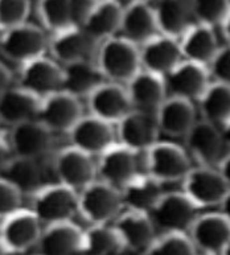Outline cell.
Here are the masks:
<instances>
[{"label": "cell", "instance_id": "cell-1", "mask_svg": "<svg viewBox=\"0 0 230 255\" xmlns=\"http://www.w3.org/2000/svg\"><path fill=\"white\" fill-rule=\"evenodd\" d=\"M96 64L108 82L127 85L142 72L139 46L123 37L109 38L97 50Z\"/></svg>", "mask_w": 230, "mask_h": 255}, {"label": "cell", "instance_id": "cell-2", "mask_svg": "<svg viewBox=\"0 0 230 255\" xmlns=\"http://www.w3.org/2000/svg\"><path fill=\"white\" fill-rule=\"evenodd\" d=\"M31 212L46 226L72 222L80 214L78 193L62 184L40 188L31 200Z\"/></svg>", "mask_w": 230, "mask_h": 255}, {"label": "cell", "instance_id": "cell-3", "mask_svg": "<svg viewBox=\"0 0 230 255\" xmlns=\"http://www.w3.org/2000/svg\"><path fill=\"white\" fill-rule=\"evenodd\" d=\"M199 209L184 192H171L161 196L150 217L155 229H160L164 234H187L200 217Z\"/></svg>", "mask_w": 230, "mask_h": 255}, {"label": "cell", "instance_id": "cell-4", "mask_svg": "<svg viewBox=\"0 0 230 255\" xmlns=\"http://www.w3.org/2000/svg\"><path fill=\"white\" fill-rule=\"evenodd\" d=\"M80 214L90 225H108L114 222L122 212L120 191L104 183L94 181L78 193Z\"/></svg>", "mask_w": 230, "mask_h": 255}, {"label": "cell", "instance_id": "cell-5", "mask_svg": "<svg viewBox=\"0 0 230 255\" xmlns=\"http://www.w3.org/2000/svg\"><path fill=\"white\" fill-rule=\"evenodd\" d=\"M46 49H49V38L41 28L32 24L8 29L0 36V53L9 61L20 65L45 57Z\"/></svg>", "mask_w": 230, "mask_h": 255}, {"label": "cell", "instance_id": "cell-6", "mask_svg": "<svg viewBox=\"0 0 230 255\" xmlns=\"http://www.w3.org/2000/svg\"><path fill=\"white\" fill-rule=\"evenodd\" d=\"M183 192L197 208H212L223 204L230 187L219 169L199 165L183 180Z\"/></svg>", "mask_w": 230, "mask_h": 255}, {"label": "cell", "instance_id": "cell-7", "mask_svg": "<svg viewBox=\"0 0 230 255\" xmlns=\"http://www.w3.org/2000/svg\"><path fill=\"white\" fill-rule=\"evenodd\" d=\"M147 173L159 183L183 181L192 169L191 161L184 149L173 143H161L146 152Z\"/></svg>", "mask_w": 230, "mask_h": 255}, {"label": "cell", "instance_id": "cell-8", "mask_svg": "<svg viewBox=\"0 0 230 255\" xmlns=\"http://www.w3.org/2000/svg\"><path fill=\"white\" fill-rule=\"evenodd\" d=\"M53 169L58 184L76 192H81L94 183L98 175L97 164L93 161V157L72 145L62 148L56 155Z\"/></svg>", "mask_w": 230, "mask_h": 255}, {"label": "cell", "instance_id": "cell-9", "mask_svg": "<svg viewBox=\"0 0 230 255\" xmlns=\"http://www.w3.org/2000/svg\"><path fill=\"white\" fill-rule=\"evenodd\" d=\"M42 230L41 222L31 210L20 209L1 220L0 242L8 254H21L38 244Z\"/></svg>", "mask_w": 230, "mask_h": 255}, {"label": "cell", "instance_id": "cell-10", "mask_svg": "<svg viewBox=\"0 0 230 255\" xmlns=\"http://www.w3.org/2000/svg\"><path fill=\"white\" fill-rule=\"evenodd\" d=\"M64 70L62 66L46 57L37 58L21 65L19 72V88L44 99L54 93L62 92Z\"/></svg>", "mask_w": 230, "mask_h": 255}, {"label": "cell", "instance_id": "cell-11", "mask_svg": "<svg viewBox=\"0 0 230 255\" xmlns=\"http://www.w3.org/2000/svg\"><path fill=\"white\" fill-rule=\"evenodd\" d=\"M97 172L101 181L120 191L128 181L139 175V152L115 143L98 156Z\"/></svg>", "mask_w": 230, "mask_h": 255}, {"label": "cell", "instance_id": "cell-12", "mask_svg": "<svg viewBox=\"0 0 230 255\" xmlns=\"http://www.w3.org/2000/svg\"><path fill=\"white\" fill-rule=\"evenodd\" d=\"M84 118L80 99L65 92L54 93L41 99L37 121L52 132H70Z\"/></svg>", "mask_w": 230, "mask_h": 255}, {"label": "cell", "instance_id": "cell-13", "mask_svg": "<svg viewBox=\"0 0 230 255\" xmlns=\"http://www.w3.org/2000/svg\"><path fill=\"white\" fill-rule=\"evenodd\" d=\"M68 135L72 147L93 157L101 156L115 144L116 129H114V125L88 115L81 119Z\"/></svg>", "mask_w": 230, "mask_h": 255}, {"label": "cell", "instance_id": "cell-14", "mask_svg": "<svg viewBox=\"0 0 230 255\" xmlns=\"http://www.w3.org/2000/svg\"><path fill=\"white\" fill-rule=\"evenodd\" d=\"M188 237L204 255H223L230 246V222L221 213L200 216Z\"/></svg>", "mask_w": 230, "mask_h": 255}, {"label": "cell", "instance_id": "cell-15", "mask_svg": "<svg viewBox=\"0 0 230 255\" xmlns=\"http://www.w3.org/2000/svg\"><path fill=\"white\" fill-rule=\"evenodd\" d=\"M209 70L203 65L181 61L164 77L165 89L169 96L193 102L200 101L211 85Z\"/></svg>", "mask_w": 230, "mask_h": 255}, {"label": "cell", "instance_id": "cell-16", "mask_svg": "<svg viewBox=\"0 0 230 255\" xmlns=\"http://www.w3.org/2000/svg\"><path fill=\"white\" fill-rule=\"evenodd\" d=\"M86 99L90 115L110 125H118L134 110L126 88L113 82L101 85Z\"/></svg>", "mask_w": 230, "mask_h": 255}, {"label": "cell", "instance_id": "cell-17", "mask_svg": "<svg viewBox=\"0 0 230 255\" xmlns=\"http://www.w3.org/2000/svg\"><path fill=\"white\" fill-rule=\"evenodd\" d=\"M160 129L156 115L132 110L126 118L116 125L119 144L126 145L136 152L148 151L157 143Z\"/></svg>", "mask_w": 230, "mask_h": 255}, {"label": "cell", "instance_id": "cell-18", "mask_svg": "<svg viewBox=\"0 0 230 255\" xmlns=\"http://www.w3.org/2000/svg\"><path fill=\"white\" fill-rule=\"evenodd\" d=\"M8 140L13 156L38 160L52 149L53 132L41 122L31 121L12 127Z\"/></svg>", "mask_w": 230, "mask_h": 255}, {"label": "cell", "instance_id": "cell-19", "mask_svg": "<svg viewBox=\"0 0 230 255\" xmlns=\"http://www.w3.org/2000/svg\"><path fill=\"white\" fill-rule=\"evenodd\" d=\"M113 229L120 241L122 250L144 253L156 240L150 216L134 210L119 214L113 222Z\"/></svg>", "mask_w": 230, "mask_h": 255}, {"label": "cell", "instance_id": "cell-20", "mask_svg": "<svg viewBox=\"0 0 230 255\" xmlns=\"http://www.w3.org/2000/svg\"><path fill=\"white\" fill-rule=\"evenodd\" d=\"M92 3L90 1H38L36 11L42 27L54 34L70 28L81 27L82 20L88 13Z\"/></svg>", "mask_w": 230, "mask_h": 255}, {"label": "cell", "instance_id": "cell-21", "mask_svg": "<svg viewBox=\"0 0 230 255\" xmlns=\"http://www.w3.org/2000/svg\"><path fill=\"white\" fill-rule=\"evenodd\" d=\"M96 42L81 27H74L50 34L49 52L62 66L82 61H92Z\"/></svg>", "mask_w": 230, "mask_h": 255}, {"label": "cell", "instance_id": "cell-22", "mask_svg": "<svg viewBox=\"0 0 230 255\" xmlns=\"http://www.w3.org/2000/svg\"><path fill=\"white\" fill-rule=\"evenodd\" d=\"M185 144L200 165L215 168L216 164L223 160L221 153L225 143L221 131L204 119L193 125L185 136Z\"/></svg>", "mask_w": 230, "mask_h": 255}, {"label": "cell", "instance_id": "cell-23", "mask_svg": "<svg viewBox=\"0 0 230 255\" xmlns=\"http://www.w3.org/2000/svg\"><path fill=\"white\" fill-rule=\"evenodd\" d=\"M123 7L118 1H93L81 28L96 44H102L120 31Z\"/></svg>", "mask_w": 230, "mask_h": 255}, {"label": "cell", "instance_id": "cell-24", "mask_svg": "<svg viewBox=\"0 0 230 255\" xmlns=\"http://www.w3.org/2000/svg\"><path fill=\"white\" fill-rule=\"evenodd\" d=\"M126 90L132 109L136 111L156 115L159 109L167 101L164 78L146 70L136 74L126 85Z\"/></svg>", "mask_w": 230, "mask_h": 255}, {"label": "cell", "instance_id": "cell-25", "mask_svg": "<svg viewBox=\"0 0 230 255\" xmlns=\"http://www.w3.org/2000/svg\"><path fill=\"white\" fill-rule=\"evenodd\" d=\"M122 37L134 45L142 46L160 34L157 28L153 5L144 1H132L123 8Z\"/></svg>", "mask_w": 230, "mask_h": 255}, {"label": "cell", "instance_id": "cell-26", "mask_svg": "<svg viewBox=\"0 0 230 255\" xmlns=\"http://www.w3.org/2000/svg\"><path fill=\"white\" fill-rule=\"evenodd\" d=\"M142 70L164 78L181 62L180 44L177 40L159 34L139 48Z\"/></svg>", "mask_w": 230, "mask_h": 255}, {"label": "cell", "instance_id": "cell-27", "mask_svg": "<svg viewBox=\"0 0 230 255\" xmlns=\"http://www.w3.org/2000/svg\"><path fill=\"white\" fill-rule=\"evenodd\" d=\"M84 232L73 222L46 226L38 241V255H81Z\"/></svg>", "mask_w": 230, "mask_h": 255}, {"label": "cell", "instance_id": "cell-28", "mask_svg": "<svg viewBox=\"0 0 230 255\" xmlns=\"http://www.w3.org/2000/svg\"><path fill=\"white\" fill-rule=\"evenodd\" d=\"M156 121L160 132L171 137H185L197 122L193 103L173 97H168L159 109Z\"/></svg>", "mask_w": 230, "mask_h": 255}, {"label": "cell", "instance_id": "cell-29", "mask_svg": "<svg viewBox=\"0 0 230 255\" xmlns=\"http://www.w3.org/2000/svg\"><path fill=\"white\" fill-rule=\"evenodd\" d=\"M40 102L41 99L19 86L9 88L0 96V119L11 127L37 121Z\"/></svg>", "mask_w": 230, "mask_h": 255}, {"label": "cell", "instance_id": "cell-30", "mask_svg": "<svg viewBox=\"0 0 230 255\" xmlns=\"http://www.w3.org/2000/svg\"><path fill=\"white\" fill-rule=\"evenodd\" d=\"M123 205L127 210L148 214L164 194L161 183L148 173H139L120 189Z\"/></svg>", "mask_w": 230, "mask_h": 255}, {"label": "cell", "instance_id": "cell-31", "mask_svg": "<svg viewBox=\"0 0 230 255\" xmlns=\"http://www.w3.org/2000/svg\"><path fill=\"white\" fill-rule=\"evenodd\" d=\"M179 44L185 61L203 65L205 68L211 65L220 49L215 31L201 24H193L180 38Z\"/></svg>", "mask_w": 230, "mask_h": 255}, {"label": "cell", "instance_id": "cell-32", "mask_svg": "<svg viewBox=\"0 0 230 255\" xmlns=\"http://www.w3.org/2000/svg\"><path fill=\"white\" fill-rule=\"evenodd\" d=\"M159 32L163 36L180 41L193 25L192 1H160L153 5Z\"/></svg>", "mask_w": 230, "mask_h": 255}, {"label": "cell", "instance_id": "cell-33", "mask_svg": "<svg viewBox=\"0 0 230 255\" xmlns=\"http://www.w3.org/2000/svg\"><path fill=\"white\" fill-rule=\"evenodd\" d=\"M64 70V84L62 92L80 99L81 97L88 98L94 90L100 88L108 81L105 80L102 73L96 62L82 61L62 66Z\"/></svg>", "mask_w": 230, "mask_h": 255}, {"label": "cell", "instance_id": "cell-34", "mask_svg": "<svg viewBox=\"0 0 230 255\" xmlns=\"http://www.w3.org/2000/svg\"><path fill=\"white\" fill-rule=\"evenodd\" d=\"M0 179L5 180L20 193L33 194L41 187V168L37 160L13 156L0 173Z\"/></svg>", "mask_w": 230, "mask_h": 255}, {"label": "cell", "instance_id": "cell-35", "mask_svg": "<svg viewBox=\"0 0 230 255\" xmlns=\"http://www.w3.org/2000/svg\"><path fill=\"white\" fill-rule=\"evenodd\" d=\"M199 105L204 121L221 128L230 119V86L212 82Z\"/></svg>", "mask_w": 230, "mask_h": 255}, {"label": "cell", "instance_id": "cell-36", "mask_svg": "<svg viewBox=\"0 0 230 255\" xmlns=\"http://www.w3.org/2000/svg\"><path fill=\"white\" fill-rule=\"evenodd\" d=\"M122 250V245L113 226L90 225L84 232L81 255H112Z\"/></svg>", "mask_w": 230, "mask_h": 255}, {"label": "cell", "instance_id": "cell-37", "mask_svg": "<svg viewBox=\"0 0 230 255\" xmlns=\"http://www.w3.org/2000/svg\"><path fill=\"white\" fill-rule=\"evenodd\" d=\"M188 234L168 233L157 237L143 255H197Z\"/></svg>", "mask_w": 230, "mask_h": 255}, {"label": "cell", "instance_id": "cell-38", "mask_svg": "<svg viewBox=\"0 0 230 255\" xmlns=\"http://www.w3.org/2000/svg\"><path fill=\"white\" fill-rule=\"evenodd\" d=\"M196 24L205 27H221L230 15V1H192Z\"/></svg>", "mask_w": 230, "mask_h": 255}, {"label": "cell", "instance_id": "cell-39", "mask_svg": "<svg viewBox=\"0 0 230 255\" xmlns=\"http://www.w3.org/2000/svg\"><path fill=\"white\" fill-rule=\"evenodd\" d=\"M29 12H31L29 1L0 0V31H8L27 24Z\"/></svg>", "mask_w": 230, "mask_h": 255}, {"label": "cell", "instance_id": "cell-40", "mask_svg": "<svg viewBox=\"0 0 230 255\" xmlns=\"http://www.w3.org/2000/svg\"><path fill=\"white\" fill-rule=\"evenodd\" d=\"M23 204V194L15 187L0 179V218L4 220L8 216L19 212Z\"/></svg>", "mask_w": 230, "mask_h": 255}, {"label": "cell", "instance_id": "cell-41", "mask_svg": "<svg viewBox=\"0 0 230 255\" xmlns=\"http://www.w3.org/2000/svg\"><path fill=\"white\" fill-rule=\"evenodd\" d=\"M208 70L211 77L215 78V82L230 86V45L220 48Z\"/></svg>", "mask_w": 230, "mask_h": 255}, {"label": "cell", "instance_id": "cell-42", "mask_svg": "<svg viewBox=\"0 0 230 255\" xmlns=\"http://www.w3.org/2000/svg\"><path fill=\"white\" fill-rule=\"evenodd\" d=\"M12 157H13V152H12L9 140L0 133V173L4 171V168L7 167Z\"/></svg>", "mask_w": 230, "mask_h": 255}, {"label": "cell", "instance_id": "cell-43", "mask_svg": "<svg viewBox=\"0 0 230 255\" xmlns=\"http://www.w3.org/2000/svg\"><path fill=\"white\" fill-rule=\"evenodd\" d=\"M12 74L3 64H0V96L11 88Z\"/></svg>", "mask_w": 230, "mask_h": 255}, {"label": "cell", "instance_id": "cell-44", "mask_svg": "<svg viewBox=\"0 0 230 255\" xmlns=\"http://www.w3.org/2000/svg\"><path fill=\"white\" fill-rule=\"evenodd\" d=\"M217 169H219L220 173L223 175V177L225 179V181H227L228 185L230 187V153L227 155L225 157H223V160L220 161Z\"/></svg>", "mask_w": 230, "mask_h": 255}, {"label": "cell", "instance_id": "cell-45", "mask_svg": "<svg viewBox=\"0 0 230 255\" xmlns=\"http://www.w3.org/2000/svg\"><path fill=\"white\" fill-rule=\"evenodd\" d=\"M220 208H221V212H220V213L223 214L224 217L227 218L228 221L230 222V192L228 193L227 197L224 198L223 204L220 205Z\"/></svg>", "mask_w": 230, "mask_h": 255}, {"label": "cell", "instance_id": "cell-46", "mask_svg": "<svg viewBox=\"0 0 230 255\" xmlns=\"http://www.w3.org/2000/svg\"><path fill=\"white\" fill-rule=\"evenodd\" d=\"M220 131H221V135H223L224 143L230 147V119L220 128Z\"/></svg>", "mask_w": 230, "mask_h": 255}, {"label": "cell", "instance_id": "cell-47", "mask_svg": "<svg viewBox=\"0 0 230 255\" xmlns=\"http://www.w3.org/2000/svg\"><path fill=\"white\" fill-rule=\"evenodd\" d=\"M223 33H224V36H225V40H227L228 45H230V15L228 16L227 21L224 23Z\"/></svg>", "mask_w": 230, "mask_h": 255}, {"label": "cell", "instance_id": "cell-48", "mask_svg": "<svg viewBox=\"0 0 230 255\" xmlns=\"http://www.w3.org/2000/svg\"><path fill=\"white\" fill-rule=\"evenodd\" d=\"M0 255H8V252L5 250V248H4L1 242H0Z\"/></svg>", "mask_w": 230, "mask_h": 255}, {"label": "cell", "instance_id": "cell-49", "mask_svg": "<svg viewBox=\"0 0 230 255\" xmlns=\"http://www.w3.org/2000/svg\"><path fill=\"white\" fill-rule=\"evenodd\" d=\"M223 255H230V246L227 249V250H225V253H224Z\"/></svg>", "mask_w": 230, "mask_h": 255}, {"label": "cell", "instance_id": "cell-50", "mask_svg": "<svg viewBox=\"0 0 230 255\" xmlns=\"http://www.w3.org/2000/svg\"><path fill=\"white\" fill-rule=\"evenodd\" d=\"M1 125H3V122H1V119H0V127H1ZM0 133H1V129H0Z\"/></svg>", "mask_w": 230, "mask_h": 255}, {"label": "cell", "instance_id": "cell-51", "mask_svg": "<svg viewBox=\"0 0 230 255\" xmlns=\"http://www.w3.org/2000/svg\"><path fill=\"white\" fill-rule=\"evenodd\" d=\"M0 36H1V31H0Z\"/></svg>", "mask_w": 230, "mask_h": 255}, {"label": "cell", "instance_id": "cell-52", "mask_svg": "<svg viewBox=\"0 0 230 255\" xmlns=\"http://www.w3.org/2000/svg\"><path fill=\"white\" fill-rule=\"evenodd\" d=\"M201 255H204V254H201Z\"/></svg>", "mask_w": 230, "mask_h": 255}]
</instances>
